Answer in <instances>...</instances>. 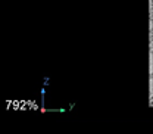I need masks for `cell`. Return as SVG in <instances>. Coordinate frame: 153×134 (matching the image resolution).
<instances>
[{
	"instance_id": "cell-1",
	"label": "cell",
	"mask_w": 153,
	"mask_h": 134,
	"mask_svg": "<svg viewBox=\"0 0 153 134\" xmlns=\"http://www.w3.org/2000/svg\"><path fill=\"white\" fill-rule=\"evenodd\" d=\"M149 60H150V63H149V71H150V74H153V52H150V55H149Z\"/></svg>"
},
{
	"instance_id": "cell-2",
	"label": "cell",
	"mask_w": 153,
	"mask_h": 134,
	"mask_svg": "<svg viewBox=\"0 0 153 134\" xmlns=\"http://www.w3.org/2000/svg\"><path fill=\"white\" fill-rule=\"evenodd\" d=\"M150 96L153 97V77L150 78Z\"/></svg>"
}]
</instances>
